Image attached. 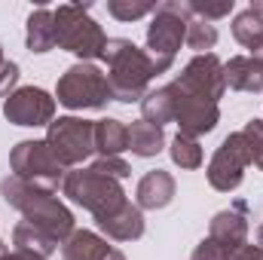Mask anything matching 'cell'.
I'll use <instances>...</instances> for the list:
<instances>
[{"label":"cell","instance_id":"cell-1","mask_svg":"<svg viewBox=\"0 0 263 260\" xmlns=\"http://www.w3.org/2000/svg\"><path fill=\"white\" fill-rule=\"evenodd\" d=\"M0 193L12 208H18L25 214V220L31 227L43 230L55 242H65L73 233V214L49 190H40V187H34V184H28V181L12 175V178H6L0 184Z\"/></svg>","mask_w":263,"mask_h":260},{"label":"cell","instance_id":"cell-2","mask_svg":"<svg viewBox=\"0 0 263 260\" xmlns=\"http://www.w3.org/2000/svg\"><path fill=\"white\" fill-rule=\"evenodd\" d=\"M104 59H107V83H110V95L123 104H132L138 98H144V89L153 77L150 55L144 49H138L132 40H107L104 46Z\"/></svg>","mask_w":263,"mask_h":260},{"label":"cell","instance_id":"cell-3","mask_svg":"<svg viewBox=\"0 0 263 260\" xmlns=\"http://www.w3.org/2000/svg\"><path fill=\"white\" fill-rule=\"evenodd\" d=\"M187 25H190V6L187 3H159L147 31V55L153 73L168 70L175 62V52L187 40Z\"/></svg>","mask_w":263,"mask_h":260},{"label":"cell","instance_id":"cell-4","mask_svg":"<svg viewBox=\"0 0 263 260\" xmlns=\"http://www.w3.org/2000/svg\"><path fill=\"white\" fill-rule=\"evenodd\" d=\"M52 15H55V46H62L80 59H104L107 37L101 25L86 15V6L65 3L52 9Z\"/></svg>","mask_w":263,"mask_h":260},{"label":"cell","instance_id":"cell-5","mask_svg":"<svg viewBox=\"0 0 263 260\" xmlns=\"http://www.w3.org/2000/svg\"><path fill=\"white\" fill-rule=\"evenodd\" d=\"M65 196H70L77 205H83L86 211L95 214V220L114 214L117 208L126 205V193L120 187V181L95 172V169H77L65 175Z\"/></svg>","mask_w":263,"mask_h":260},{"label":"cell","instance_id":"cell-6","mask_svg":"<svg viewBox=\"0 0 263 260\" xmlns=\"http://www.w3.org/2000/svg\"><path fill=\"white\" fill-rule=\"evenodd\" d=\"M110 83L104 77V70L95 65H80L67 67L65 77L59 80V101L70 110H86V107H104V101H110Z\"/></svg>","mask_w":263,"mask_h":260},{"label":"cell","instance_id":"cell-7","mask_svg":"<svg viewBox=\"0 0 263 260\" xmlns=\"http://www.w3.org/2000/svg\"><path fill=\"white\" fill-rule=\"evenodd\" d=\"M12 172H15V178L34 184L40 190H49V193L65 178V165L46 141H22L12 150Z\"/></svg>","mask_w":263,"mask_h":260},{"label":"cell","instance_id":"cell-8","mask_svg":"<svg viewBox=\"0 0 263 260\" xmlns=\"http://www.w3.org/2000/svg\"><path fill=\"white\" fill-rule=\"evenodd\" d=\"M46 144L62 159V165H77L95 150V123L80 117H62L49 123Z\"/></svg>","mask_w":263,"mask_h":260},{"label":"cell","instance_id":"cell-9","mask_svg":"<svg viewBox=\"0 0 263 260\" xmlns=\"http://www.w3.org/2000/svg\"><path fill=\"white\" fill-rule=\"evenodd\" d=\"M245 165H251V156H248V144L242 138V132H233L223 138V144L217 147L211 165H208V181L214 190L220 193H230L242 184L245 178Z\"/></svg>","mask_w":263,"mask_h":260},{"label":"cell","instance_id":"cell-10","mask_svg":"<svg viewBox=\"0 0 263 260\" xmlns=\"http://www.w3.org/2000/svg\"><path fill=\"white\" fill-rule=\"evenodd\" d=\"M172 92V101H175V120L181 126V135L187 138H196V135H205L217 126V101H205V98H196L190 92H184L181 86H168Z\"/></svg>","mask_w":263,"mask_h":260},{"label":"cell","instance_id":"cell-11","mask_svg":"<svg viewBox=\"0 0 263 260\" xmlns=\"http://www.w3.org/2000/svg\"><path fill=\"white\" fill-rule=\"evenodd\" d=\"M175 86H181L184 92L196 95V98H205V101H217L227 89L223 83V65L205 52V55H196L190 65L184 67V73L175 80Z\"/></svg>","mask_w":263,"mask_h":260},{"label":"cell","instance_id":"cell-12","mask_svg":"<svg viewBox=\"0 0 263 260\" xmlns=\"http://www.w3.org/2000/svg\"><path fill=\"white\" fill-rule=\"evenodd\" d=\"M3 114L9 123L15 126H46L52 123V114H55V101L43 92V89H18L6 98L3 104Z\"/></svg>","mask_w":263,"mask_h":260},{"label":"cell","instance_id":"cell-13","mask_svg":"<svg viewBox=\"0 0 263 260\" xmlns=\"http://www.w3.org/2000/svg\"><path fill=\"white\" fill-rule=\"evenodd\" d=\"M208 239H214L223 251H227V257H233L242 245H245V239H248V224H245V205L239 202L233 211H220V214H214V220H211V233H208Z\"/></svg>","mask_w":263,"mask_h":260},{"label":"cell","instance_id":"cell-14","mask_svg":"<svg viewBox=\"0 0 263 260\" xmlns=\"http://www.w3.org/2000/svg\"><path fill=\"white\" fill-rule=\"evenodd\" d=\"M62 254H65V260H126L117 248H110L101 236H95L89 230H73L65 239Z\"/></svg>","mask_w":263,"mask_h":260},{"label":"cell","instance_id":"cell-15","mask_svg":"<svg viewBox=\"0 0 263 260\" xmlns=\"http://www.w3.org/2000/svg\"><path fill=\"white\" fill-rule=\"evenodd\" d=\"M223 83L236 92H263V62L236 55L223 65Z\"/></svg>","mask_w":263,"mask_h":260},{"label":"cell","instance_id":"cell-16","mask_svg":"<svg viewBox=\"0 0 263 260\" xmlns=\"http://www.w3.org/2000/svg\"><path fill=\"white\" fill-rule=\"evenodd\" d=\"M98 227H101L110 239H117V242H132V239H141V236H144V217H141V211H138L135 205H129V202H126L123 208H117L114 214L101 217Z\"/></svg>","mask_w":263,"mask_h":260},{"label":"cell","instance_id":"cell-17","mask_svg":"<svg viewBox=\"0 0 263 260\" xmlns=\"http://www.w3.org/2000/svg\"><path fill=\"white\" fill-rule=\"evenodd\" d=\"M175 196V178L162 169L147 172L138 184V208H165Z\"/></svg>","mask_w":263,"mask_h":260},{"label":"cell","instance_id":"cell-18","mask_svg":"<svg viewBox=\"0 0 263 260\" xmlns=\"http://www.w3.org/2000/svg\"><path fill=\"white\" fill-rule=\"evenodd\" d=\"M55 46V15L52 9H34L28 15V49L49 52Z\"/></svg>","mask_w":263,"mask_h":260},{"label":"cell","instance_id":"cell-19","mask_svg":"<svg viewBox=\"0 0 263 260\" xmlns=\"http://www.w3.org/2000/svg\"><path fill=\"white\" fill-rule=\"evenodd\" d=\"M95 150H101V156H117L120 150H129V129L120 120H98L95 123Z\"/></svg>","mask_w":263,"mask_h":260},{"label":"cell","instance_id":"cell-20","mask_svg":"<svg viewBox=\"0 0 263 260\" xmlns=\"http://www.w3.org/2000/svg\"><path fill=\"white\" fill-rule=\"evenodd\" d=\"M141 114H144V123L159 126V129H162L168 120H175V101H172L168 86H162V89L144 95V98H141Z\"/></svg>","mask_w":263,"mask_h":260},{"label":"cell","instance_id":"cell-21","mask_svg":"<svg viewBox=\"0 0 263 260\" xmlns=\"http://www.w3.org/2000/svg\"><path fill=\"white\" fill-rule=\"evenodd\" d=\"M126 129H129V150L135 156H156L162 150V129L159 126H150V123L138 120Z\"/></svg>","mask_w":263,"mask_h":260},{"label":"cell","instance_id":"cell-22","mask_svg":"<svg viewBox=\"0 0 263 260\" xmlns=\"http://www.w3.org/2000/svg\"><path fill=\"white\" fill-rule=\"evenodd\" d=\"M12 239H15V245H18V251H31V254H40V257H49V254L55 251V245H59V242H55L52 236H46L43 230H37V227H31L28 220L15 227V233H12Z\"/></svg>","mask_w":263,"mask_h":260},{"label":"cell","instance_id":"cell-23","mask_svg":"<svg viewBox=\"0 0 263 260\" xmlns=\"http://www.w3.org/2000/svg\"><path fill=\"white\" fill-rule=\"evenodd\" d=\"M233 34H236V40L242 46H251L263 34V12L257 6H248L245 12H239L236 22H233Z\"/></svg>","mask_w":263,"mask_h":260},{"label":"cell","instance_id":"cell-24","mask_svg":"<svg viewBox=\"0 0 263 260\" xmlns=\"http://www.w3.org/2000/svg\"><path fill=\"white\" fill-rule=\"evenodd\" d=\"M172 159L181 169H199L202 165V147H199V141L196 138H187V135H178L172 141Z\"/></svg>","mask_w":263,"mask_h":260},{"label":"cell","instance_id":"cell-25","mask_svg":"<svg viewBox=\"0 0 263 260\" xmlns=\"http://www.w3.org/2000/svg\"><path fill=\"white\" fill-rule=\"evenodd\" d=\"M190 49H196V52H205V49H211L214 43H217V31H214V25L211 22H202V18H190V25H187V40H184Z\"/></svg>","mask_w":263,"mask_h":260},{"label":"cell","instance_id":"cell-26","mask_svg":"<svg viewBox=\"0 0 263 260\" xmlns=\"http://www.w3.org/2000/svg\"><path fill=\"white\" fill-rule=\"evenodd\" d=\"M242 138H245V144H248L251 162L263 172V120H251V123L242 129Z\"/></svg>","mask_w":263,"mask_h":260},{"label":"cell","instance_id":"cell-27","mask_svg":"<svg viewBox=\"0 0 263 260\" xmlns=\"http://www.w3.org/2000/svg\"><path fill=\"white\" fill-rule=\"evenodd\" d=\"M110 15L123 18V22H132V18H141V15H150L156 12V3H132V0H110L107 3Z\"/></svg>","mask_w":263,"mask_h":260},{"label":"cell","instance_id":"cell-28","mask_svg":"<svg viewBox=\"0 0 263 260\" xmlns=\"http://www.w3.org/2000/svg\"><path fill=\"white\" fill-rule=\"evenodd\" d=\"M92 169L101 172V175H107V178H114V181H123V178L129 175V165H126L120 156H101V159H95Z\"/></svg>","mask_w":263,"mask_h":260},{"label":"cell","instance_id":"cell-29","mask_svg":"<svg viewBox=\"0 0 263 260\" xmlns=\"http://www.w3.org/2000/svg\"><path fill=\"white\" fill-rule=\"evenodd\" d=\"M193 260H230V257H227V251L214 239H205V242H199V248L193 251Z\"/></svg>","mask_w":263,"mask_h":260},{"label":"cell","instance_id":"cell-30","mask_svg":"<svg viewBox=\"0 0 263 260\" xmlns=\"http://www.w3.org/2000/svg\"><path fill=\"white\" fill-rule=\"evenodd\" d=\"M15 80H18V65L15 62H3V67H0V95H9Z\"/></svg>","mask_w":263,"mask_h":260},{"label":"cell","instance_id":"cell-31","mask_svg":"<svg viewBox=\"0 0 263 260\" xmlns=\"http://www.w3.org/2000/svg\"><path fill=\"white\" fill-rule=\"evenodd\" d=\"M230 260H263V248L260 245H242Z\"/></svg>","mask_w":263,"mask_h":260},{"label":"cell","instance_id":"cell-32","mask_svg":"<svg viewBox=\"0 0 263 260\" xmlns=\"http://www.w3.org/2000/svg\"><path fill=\"white\" fill-rule=\"evenodd\" d=\"M0 260H46V257H40V254H31V251H9V254H0Z\"/></svg>","mask_w":263,"mask_h":260},{"label":"cell","instance_id":"cell-33","mask_svg":"<svg viewBox=\"0 0 263 260\" xmlns=\"http://www.w3.org/2000/svg\"><path fill=\"white\" fill-rule=\"evenodd\" d=\"M248 49H251V59L263 62V34L257 37V40H254V43H251V46H248Z\"/></svg>","mask_w":263,"mask_h":260},{"label":"cell","instance_id":"cell-34","mask_svg":"<svg viewBox=\"0 0 263 260\" xmlns=\"http://www.w3.org/2000/svg\"><path fill=\"white\" fill-rule=\"evenodd\" d=\"M257 242H260V248H263V227L257 230Z\"/></svg>","mask_w":263,"mask_h":260},{"label":"cell","instance_id":"cell-35","mask_svg":"<svg viewBox=\"0 0 263 260\" xmlns=\"http://www.w3.org/2000/svg\"><path fill=\"white\" fill-rule=\"evenodd\" d=\"M3 62H6V59H3V49H0V67H3Z\"/></svg>","mask_w":263,"mask_h":260},{"label":"cell","instance_id":"cell-36","mask_svg":"<svg viewBox=\"0 0 263 260\" xmlns=\"http://www.w3.org/2000/svg\"><path fill=\"white\" fill-rule=\"evenodd\" d=\"M254 6H257V9H260V12H263V3H254Z\"/></svg>","mask_w":263,"mask_h":260},{"label":"cell","instance_id":"cell-37","mask_svg":"<svg viewBox=\"0 0 263 260\" xmlns=\"http://www.w3.org/2000/svg\"><path fill=\"white\" fill-rule=\"evenodd\" d=\"M0 254H3V251H0Z\"/></svg>","mask_w":263,"mask_h":260}]
</instances>
